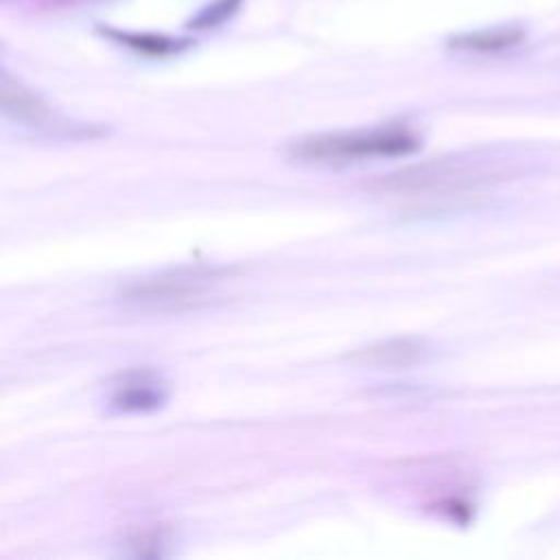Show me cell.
Instances as JSON below:
<instances>
[{"mask_svg":"<svg viewBox=\"0 0 560 560\" xmlns=\"http://www.w3.org/2000/svg\"><path fill=\"white\" fill-rule=\"evenodd\" d=\"M420 144L418 136L402 125L376 127L365 131H337L300 138L289 147V155L298 162L337 164L365 158L407 155Z\"/></svg>","mask_w":560,"mask_h":560,"instance_id":"3","label":"cell"},{"mask_svg":"<svg viewBox=\"0 0 560 560\" xmlns=\"http://www.w3.org/2000/svg\"><path fill=\"white\" fill-rule=\"evenodd\" d=\"M109 35L118 37L127 46H131L140 52H147V55H168V52H177L182 46H186V42H177V39L162 37V35H138V33H118V31H109Z\"/></svg>","mask_w":560,"mask_h":560,"instance_id":"8","label":"cell"},{"mask_svg":"<svg viewBox=\"0 0 560 560\" xmlns=\"http://www.w3.org/2000/svg\"><path fill=\"white\" fill-rule=\"evenodd\" d=\"M431 348L424 339L418 337H392V339H381L374 343H368L363 348H357L350 359L359 365H370V368H411L416 363H422L429 357Z\"/></svg>","mask_w":560,"mask_h":560,"instance_id":"4","label":"cell"},{"mask_svg":"<svg viewBox=\"0 0 560 560\" xmlns=\"http://www.w3.org/2000/svg\"><path fill=\"white\" fill-rule=\"evenodd\" d=\"M228 278L217 267H177L131 280L118 291V302L144 313H173L210 302Z\"/></svg>","mask_w":560,"mask_h":560,"instance_id":"2","label":"cell"},{"mask_svg":"<svg viewBox=\"0 0 560 560\" xmlns=\"http://www.w3.org/2000/svg\"><path fill=\"white\" fill-rule=\"evenodd\" d=\"M164 392L155 376L136 372L125 376L112 392V405L122 411H144L162 402Z\"/></svg>","mask_w":560,"mask_h":560,"instance_id":"5","label":"cell"},{"mask_svg":"<svg viewBox=\"0 0 560 560\" xmlns=\"http://www.w3.org/2000/svg\"><path fill=\"white\" fill-rule=\"evenodd\" d=\"M236 7H238V0H219L214 7H208V11L199 15L197 24H203V26L217 24L219 20H223L225 15H230Z\"/></svg>","mask_w":560,"mask_h":560,"instance_id":"9","label":"cell"},{"mask_svg":"<svg viewBox=\"0 0 560 560\" xmlns=\"http://www.w3.org/2000/svg\"><path fill=\"white\" fill-rule=\"evenodd\" d=\"M2 103H4V109L13 118H18L26 125H33V127H55L57 125L55 114L46 107V103H42L35 94L24 90L22 85L11 83L7 77L2 81Z\"/></svg>","mask_w":560,"mask_h":560,"instance_id":"6","label":"cell"},{"mask_svg":"<svg viewBox=\"0 0 560 560\" xmlns=\"http://www.w3.org/2000/svg\"><path fill=\"white\" fill-rule=\"evenodd\" d=\"M523 39V33L516 28H494V31H481V33H468L457 39H453L455 48L475 50V52H497L512 48Z\"/></svg>","mask_w":560,"mask_h":560,"instance_id":"7","label":"cell"},{"mask_svg":"<svg viewBox=\"0 0 560 560\" xmlns=\"http://www.w3.org/2000/svg\"><path fill=\"white\" fill-rule=\"evenodd\" d=\"M503 175V164L494 158L448 155L409 164L387 175H381L370 186L376 192L396 197H442L455 195Z\"/></svg>","mask_w":560,"mask_h":560,"instance_id":"1","label":"cell"}]
</instances>
